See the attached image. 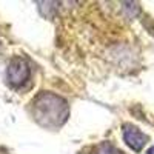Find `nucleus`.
<instances>
[{
    "label": "nucleus",
    "mask_w": 154,
    "mask_h": 154,
    "mask_svg": "<svg viewBox=\"0 0 154 154\" xmlns=\"http://www.w3.org/2000/svg\"><path fill=\"white\" fill-rule=\"evenodd\" d=\"M68 103L66 100L53 94L42 93L32 99L31 102V114L38 125L45 128H59L66 122L68 117Z\"/></svg>",
    "instance_id": "1"
},
{
    "label": "nucleus",
    "mask_w": 154,
    "mask_h": 154,
    "mask_svg": "<svg viewBox=\"0 0 154 154\" xmlns=\"http://www.w3.org/2000/svg\"><path fill=\"white\" fill-rule=\"evenodd\" d=\"M123 139H125L126 145L133 151H142V148L148 142V137L140 131L137 126H134L131 123L123 125Z\"/></svg>",
    "instance_id": "3"
},
{
    "label": "nucleus",
    "mask_w": 154,
    "mask_h": 154,
    "mask_svg": "<svg viewBox=\"0 0 154 154\" xmlns=\"http://www.w3.org/2000/svg\"><path fill=\"white\" fill-rule=\"evenodd\" d=\"M28 77H29V65H28L26 59L14 57L9 62L8 69H6V79L9 85L14 88H20L28 80Z\"/></svg>",
    "instance_id": "2"
},
{
    "label": "nucleus",
    "mask_w": 154,
    "mask_h": 154,
    "mask_svg": "<svg viewBox=\"0 0 154 154\" xmlns=\"http://www.w3.org/2000/svg\"><path fill=\"white\" fill-rule=\"evenodd\" d=\"M146 154H154V146H152V148H149V149H148V152H146Z\"/></svg>",
    "instance_id": "5"
},
{
    "label": "nucleus",
    "mask_w": 154,
    "mask_h": 154,
    "mask_svg": "<svg viewBox=\"0 0 154 154\" xmlns=\"http://www.w3.org/2000/svg\"><path fill=\"white\" fill-rule=\"evenodd\" d=\"M91 154H122L117 148L109 142H102L99 145H96L91 151Z\"/></svg>",
    "instance_id": "4"
}]
</instances>
